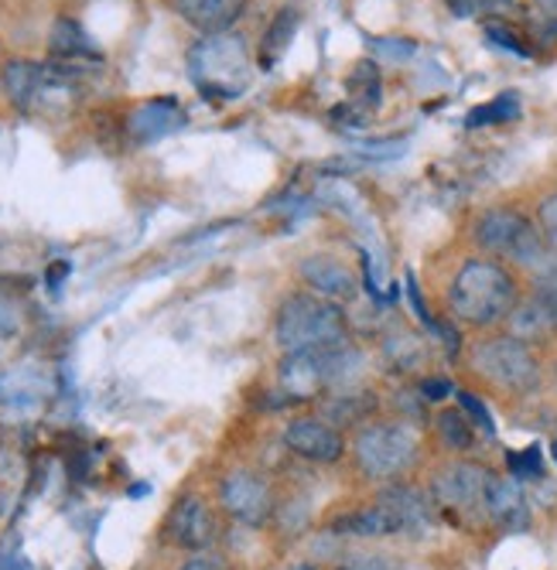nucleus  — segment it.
<instances>
[{"mask_svg":"<svg viewBox=\"0 0 557 570\" xmlns=\"http://www.w3.org/2000/svg\"><path fill=\"white\" fill-rule=\"evenodd\" d=\"M486 515L502 530H524L530 523V509L514 479H489L486 489Z\"/></svg>","mask_w":557,"mask_h":570,"instance_id":"obj_16","label":"nucleus"},{"mask_svg":"<svg viewBox=\"0 0 557 570\" xmlns=\"http://www.w3.org/2000/svg\"><path fill=\"white\" fill-rule=\"evenodd\" d=\"M534 4H537L544 14H554V18H557V0H534Z\"/></svg>","mask_w":557,"mask_h":570,"instance_id":"obj_33","label":"nucleus"},{"mask_svg":"<svg viewBox=\"0 0 557 570\" xmlns=\"http://www.w3.org/2000/svg\"><path fill=\"white\" fill-rule=\"evenodd\" d=\"M438 434H441L444 444L455 448V451H466V448H472V441H476L472 421L466 417V410H441V413H438Z\"/></svg>","mask_w":557,"mask_h":570,"instance_id":"obj_23","label":"nucleus"},{"mask_svg":"<svg viewBox=\"0 0 557 570\" xmlns=\"http://www.w3.org/2000/svg\"><path fill=\"white\" fill-rule=\"evenodd\" d=\"M182 124H185V110L178 107V99L162 96V99H147L140 107H134V114L127 117V134L134 144H155L168 137L172 130H178Z\"/></svg>","mask_w":557,"mask_h":570,"instance_id":"obj_13","label":"nucleus"},{"mask_svg":"<svg viewBox=\"0 0 557 570\" xmlns=\"http://www.w3.org/2000/svg\"><path fill=\"white\" fill-rule=\"evenodd\" d=\"M537 229H540V239L550 253H557V191L547 195L540 205H537Z\"/></svg>","mask_w":557,"mask_h":570,"instance_id":"obj_25","label":"nucleus"},{"mask_svg":"<svg viewBox=\"0 0 557 570\" xmlns=\"http://www.w3.org/2000/svg\"><path fill=\"white\" fill-rule=\"evenodd\" d=\"M520 117V99L517 92H502L496 96L492 102H486V107H476L469 114V127H489V124H510Z\"/></svg>","mask_w":557,"mask_h":570,"instance_id":"obj_22","label":"nucleus"},{"mask_svg":"<svg viewBox=\"0 0 557 570\" xmlns=\"http://www.w3.org/2000/svg\"><path fill=\"white\" fill-rule=\"evenodd\" d=\"M332 533L339 537H360V540H377V537H400L393 512L377 499L373 505H363L356 512H345L332 523Z\"/></svg>","mask_w":557,"mask_h":570,"instance_id":"obj_17","label":"nucleus"},{"mask_svg":"<svg viewBox=\"0 0 557 570\" xmlns=\"http://www.w3.org/2000/svg\"><path fill=\"white\" fill-rule=\"evenodd\" d=\"M284 448L312 464H335L345 454V441L325 417H294L284 428Z\"/></svg>","mask_w":557,"mask_h":570,"instance_id":"obj_11","label":"nucleus"},{"mask_svg":"<svg viewBox=\"0 0 557 570\" xmlns=\"http://www.w3.org/2000/svg\"><path fill=\"white\" fill-rule=\"evenodd\" d=\"M489 472L482 464L472 461H455L441 469L431 482V502L448 512L455 523H466L472 515L486 512V489H489Z\"/></svg>","mask_w":557,"mask_h":570,"instance_id":"obj_8","label":"nucleus"},{"mask_svg":"<svg viewBox=\"0 0 557 570\" xmlns=\"http://www.w3.org/2000/svg\"><path fill=\"white\" fill-rule=\"evenodd\" d=\"M554 458H557V441H554Z\"/></svg>","mask_w":557,"mask_h":570,"instance_id":"obj_35","label":"nucleus"},{"mask_svg":"<svg viewBox=\"0 0 557 570\" xmlns=\"http://www.w3.org/2000/svg\"><path fill=\"white\" fill-rule=\"evenodd\" d=\"M455 14H499L506 8H514V0H451Z\"/></svg>","mask_w":557,"mask_h":570,"instance_id":"obj_26","label":"nucleus"},{"mask_svg":"<svg viewBox=\"0 0 557 570\" xmlns=\"http://www.w3.org/2000/svg\"><path fill=\"white\" fill-rule=\"evenodd\" d=\"M178 570H229V563H226V557L216 553V550H198V553H192V560H185Z\"/></svg>","mask_w":557,"mask_h":570,"instance_id":"obj_27","label":"nucleus"},{"mask_svg":"<svg viewBox=\"0 0 557 570\" xmlns=\"http://www.w3.org/2000/svg\"><path fill=\"white\" fill-rule=\"evenodd\" d=\"M250 48L240 35H206L188 48V76L192 82L216 99H233L250 82Z\"/></svg>","mask_w":557,"mask_h":570,"instance_id":"obj_3","label":"nucleus"},{"mask_svg":"<svg viewBox=\"0 0 557 570\" xmlns=\"http://www.w3.org/2000/svg\"><path fill=\"white\" fill-rule=\"evenodd\" d=\"M459 403H462V410L469 413V417L476 421V428H482V431L492 434V417H489V410H486L472 393H459Z\"/></svg>","mask_w":557,"mask_h":570,"instance_id":"obj_29","label":"nucleus"},{"mask_svg":"<svg viewBox=\"0 0 557 570\" xmlns=\"http://www.w3.org/2000/svg\"><path fill=\"white\" fill-rule=\"evenodd\" d=\"M165 537H168V543H175L182 550H192V553L213 550V543L219 540V515H216V509L206 499L185 495L168 512Z\"/></svg>","mask_w":557,"mask_h":570,"instance_id":"obj_10","label":"nucleus"},{"mask_svg":"<svg viewBox=\"0 0 557 570\" xmlns=\"http://www.w3.org/2000/svg\"><path fill=\"white\" fill-rule=\"evenodd\" d=\"M476 243L492 256V261H510V264H520L530 271L547 256L537 223H530L520 209H510V205H496V209L479 216Z\"/></svg>","mask_w":557,"mask_h":570,"instance_id":"obj_5","label":"nucleus"},{"mask_svg":"<svg viewBox=\"0 0 557 570\" xmlns=\"http://www.w3.org/2000/svg\"><path fill=\"white\" fill-rule=\"evenodd\" d=\"M472 366L479 376H486L489 383L510 390V393H534L540 383V366L537 355L530 352L527 342L514 338V335H499V338H486L472 348Z\"/></svg>","mask_w":557,"mask_h":570,"instance_id":"obj_7","label":"nucleus"},{"mask_svg":"<svg viewBox=\"0 0 557 570\" xmlns=\"http://www.w3.org/2000/svg\"><path fill=\"white\" fill-rule=\"evenodd\" d=\"M297 21H301L297 8H281L277 11V18L271 21V28L264 35V45H261V66L264 69H271L284 56V51H287V45H291V38L297 31Z\"/></svg>","mask_w":557,"mask_h":570,"instance_id":"obj_19","label":"nucleus"},{"mask_svg":"<svg viewBox=\"0 0 557 570\" xmlns=\"http://www.w3.org/2000/svg\"><path fill=\"white\" fill-rule=\"evenodd\" d=\"M175 11L202 35H223L243 18L246 0H175Z\"/></svg>","mask_w":557,"mask_h":570,"instance_id":"obj_14","label":"nucleus"},{"mask_svg":"<svg viewBox=\"0 0 557 570\" xmlns=\"http://www.w3.org/2000/svg\"><path fill=\"white\" fill-rule=\"evenodd\" d=\"M274 342L284 352L335 348L349 342V315L339 301L312 291L287 294L274 315Z\"/></svg>","mask_w":557,"mask_h":570,"instance_id":"obj_2","label":"nucleus"},{"mask_svg":"<svg viewBox=\"0 0 557 570\" xmlns=\"http://www.w3.org/2000/svg\"><path fill=\"white\" fill-rule=\"evenodd\" d=\"M510 464H514L517 479H537L540 475V451L537 448H527L524 454H514Z\"/></svg>","mask_w":557,"mask_h":570,"instance_id":"obj_28","label":"nucleus"},{"mask_svg":"<svg viewBox=\"0 0 557 570\" xmlns=\"http://www.w3.org/2000/svg\"><path fill=\"white\" fill-rule=\"evenodd\" d=\"M448 396V383L444 380H428L424 383V400H444Z\"/></svg>","mask_w":557,"mask_h":570,"instance_id":"obj_32","label":"nucleus"},{"mask_svg":"<svg viewBox=\"0 0 557 570\" xmlns=\"http://www.w3.org/2000/svg\"><path fill=\"white\" fill-rule=\"evenodd\" d=\"M377 499L393 512L400 533H424L434 520V502L411 485H390Z\"/></svg>","mask_w":557,"mask_h":570,"instance_id":"obj_15","label":"nucleus"},{"mask_svg":"<svg viewBox=\"0 0 557 570\" xmlns=\"http://www.w3.org/2000/svg\"><path fill=\"white\" fill-rule=\"evenodd\" d=\"M52 51H56L59 59H99V51L92 48V41L86 38V31L76 21H69V18L56 21Z\"/></svg>","mask_w":557,"mask_h":570,"instance_id":"obj_20","label":"nucleus"},{"mask_svg":"<svg viewBox=\"0 0 557 570\" xmlns=\"http://www.w3.org/2000/svg\"><path fill=\"white\" fill-rule=\"evenodd\" d=\"M486 31H489V38H496V41H499L502 48L517 51V56H530V48H527V45H524V41H520V38H517V35H514L510 28H502V24H489Z\"/></svg>","mask_w":557,"mask_h":570,"instance_id":"obj_30","label":"nucleus"},{"mask_svg":"<svg viewBox=\"0 0 557 570\" xmlns=\"http://www.w3.org/2000/svg\"><path fill=\"white\" fill-rule=\"evenodd\" d=\"M332 570H390V567L380 557H352V560H345V563H339Z\"/></svg>","mask_w":557,"mask_h":570,"instance_id":"obj_31","label":"nucleus"},{"mask_svg":"<svg viewBox=\"0 0 557 570\" xmlns=\"http://www.w3.org/2000/svg\"><path fill=\"white\" fill-rule=\"evenodd\" d=\"M370 410L373 403L367 400V393L345 386V393L329 396V424H363Z\"/></svg>","mask_w":557,"mask_h":570,"instance_id":"obj_21","label":"nucleus"},{"mask_svg":"<svg viewBox=\"0 0 557 570\" xmlns=\"http://www.w3.org/2000/svg\"><path fill=\"white\" fill-rule=\"evenodd\" d=\"M297 277L305 281V287L312 294H322L329 301H352L360 291V274L349 261L335 253H315V256H305V261L297 264Z\"/></svg>","mask_w":557,"mask_h":570,"instance_id":"obj_12","label":"nucleus"},{"mask_svg":"<svg viewBox=\"0 0 557 570\" xmlns=\"http://www.w3.org/2000/svg\"><path fill=\"white\" fill-rule=\"evenodd\" d=\"M360 366V355L349 342L335 348H309V352H284L281 358V386L297 396L312 400L349 383V370Z\"/></svg>","mask_w":557,"mask_h":570,"instance_id":"obj_6","label":"nucleus"},{"mask_svg":"<svg viewBox=\"0 0 557 570\" xmlns=\"http://www.w3.org/2000/svg\"><path fill=\"white\" fill-rule=\"evenodd\" d=\"M506 322H510L514 338H520L527 345L544 342V338H550L557 332V315L544 301H537L534 294L527 301H517V307L510 311V318H506Z\"/></svg>","mask_w":557,"mask_h":570,"instance_id":"obj_18","label":"nucleus"},{"mask_svg":"<svg viewBox=\"0 0 557 570\" xmlns=\"http://www.w3.org/2000/svg\"><path fill=\"white\" fill-rule=\"evenodd\" d=\"M534 297L557 315V256H544L534 267Z\"/></svg>","mask_w":557,"mask_h":570,"instance_id":"obj_24","label":"nucleus"},{"mask_svg":"<svg viewBox=\"0 0 557 570\" xmlns=\"http://www.w3.org/2000/svg\"><path fill=\"white\" fill-rule=\"evenodd\" d=\"M517 281L499 261H466L448 287V311L469 328H489L517 307Z\"/></svg>","mask_w":557,"mask_h":570,"instance_id":"obj_1","label":"nucleus"},{"mask_svg":"<svg viewBox=\"0 0 557 570\" xmlns=\"http://www.w3.org/2000/svg\"><path fill=\"white\" fill-rule=\"evenodd\" d=\"M352 458H356V469L367 479H400L418 458V434L400 421H370L356 431Z\"/></svg>","mask_w":557,"mask_h":570,"instance_id":"obj_4","label":"nucleus"},{"mask_svg":"<svg viewBox=\"0 0 557 570\" xmlns=\"http://www.w3.org/2000/svg\"><path fill=\"white\" fill-rule=\"evenodd\" d=\"M219 502L233 520L246 527H264L274 512V489L264 475L236 469L219 482Z\"/></svg>","mask_w":557,"mask_h":570,"instance_id":"obj_9","label":"nucleus"},{"mask_svg":"<svg viewBox=\"0 0 557 570\" xmlns=\"http://www.w3.org/2000/svg\"><path fill=\"white\" fill-rule=\"evenodd\" d=\"M287 570H322V567H315V563H291Z\"/></svg>","mask_w":557,"mask_h":570,"instance_id":"obj_34","label":"nucleus"}]
</instances>
